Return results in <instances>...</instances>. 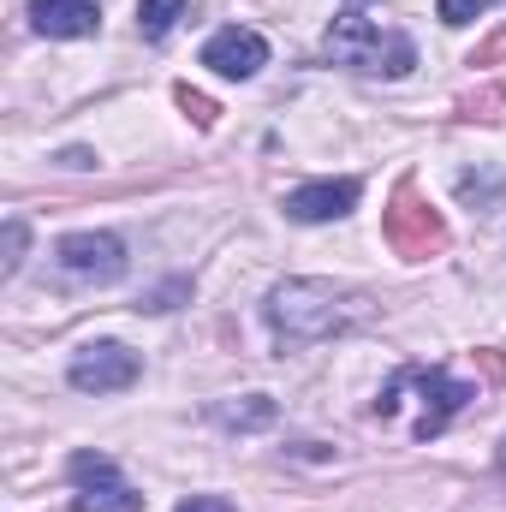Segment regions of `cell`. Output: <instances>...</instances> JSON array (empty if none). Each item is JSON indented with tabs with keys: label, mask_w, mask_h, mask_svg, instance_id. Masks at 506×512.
Listing matches in <instances>:
<instances>
[{
	"label": "cell",
	"mask_w": 506,
	"mask_h": 512,
	"mask_svg": "<svg viewBox=\"0 0 506 512\" xmlns=\"http://www.w3.org/2000/svg\"><path fill=\"white\" fill-rule=\"evenodd\" d=\"M495 108H501V84H489L483 96H471V102H465V114H471V120H495Z\"/></svg>",
	"instance_id": "cell-17"
},
{
	"label": "cell",
	"mask_w": 506,
	"mask_h": 512,
	"mask_svg": "<svg viewBox=\"0 0 506 512\" xmlns=\"http://www.w3.org/2000/svg\"><path fill=\"white\" fill-rule=\"evenodd\" d=\"M358 209V179H316V185H298L286 191V215L316 227V221H340Z\"/></svg>",
	"instance_id": "cell-8"
},
{
	"label": "cell",
	"mask_w": 506,
	"mask_h": 512,
	"mask_svg": "<svg viewBox=\"0 0 506 512\" xmlns=\"http://www.w3.org/2000/svg\"><path fill=\"white\" fill-rule=\"evenodd\" d=\"M143 376V358L120 346V340H102V346H84L78 358H72V387L78 393H120Z\"/></svg>",
	"instance_id": "cell-5"
},
{
	"label": "cell",
	"mask_w": 506,
	"mask_h": 512,
	"mask_svg": "<svg viewBox=\"0 0 506 512\" xmlns=\"http://www.w3.org/2000/svg\"><path fill=\"white\" fill-rule=\"evenodd\" d=\"M405 382H411L417 393H423V417H417V441H435V435L447 429V417H459V411H465V405L477 399L471 387H465V382H453L447 370H423V364H411V370H405Z\"/></svg>",
	"instance_id": "cell-6"
},
{
	"label": "cell",
	"mask_w": 506,
	"mask_h": 512,
	"mask_svg": "<svg viewBox=\"0 0 506 512\" xmlns=\"http://www.w3.org/2000/svg\"><path fill=\"white\" fill-rule=\"evenodd\" d=\"M203 66H215L221 78H256V72L268 66V42H262L256 30H245V24H227V30L209 36Z\"/></svg>",
	"instance_id": "cell-7"
},
{
	"label": "cell",
	"mask_w": 506,
	"mask_h": 512,
	"mask_svg": "<svg viewBox=\"0 0 506 512\" xmlns=\"http://www.w3.org/2000/svg\"><path fill=\"white\" fill-rule=\"evenodd\" d=\"M381 233H387L393 256H405V262H429V256L447 251V221H441V215H435V209L417 197V185H411V179L393 191Z\"/></svg>",
	"instance_id": "cell-3"
},
{
	"label": "cell",
	"mask_w": 506,
	"mask_h": 512,
	"mask_svg": "<svg viewBox=\"0 0 506 512\" xmlns=\"http://www.w3.org/2000/svg\"><path fill=\"white\" fill-rule=\"evenodd\" d=\"M328 60H334V66H358V72H387V78H399V72L417 66V48H411V36L381 30L376 18L346 12V18H334V30H328Z\"/></svg>",
	"instance_id": "cell-2"
},
{
	"label": "cell",
	"mask_w": 506,
	"mask_h": 512,
	"mask_svg": "<svg viewBox=\"0 0 506 512\" xmlns=\"http://www.w3.org/2000/svg\"><path fill=\"white\" fill-rule=\"evenodd\" d=\"M18 262H24V221H6V274H18Z\"/></svg>",
	"instance_id": "cell-16"
},
{
	"label": "cell",
	"mask_w": 506,
	"mask_h": 512,
	"mask_svg": "<svg viewBox=\"0 0 506 512\" xmlns=\"http://www.w3.org/2000/svg\"><path fill=\"white\" fill-rule=\"evenodd\" d=\"M501 471H506V441H501Z\"/></svg>",
	"instance_id": "cell-20"
},
{
	"label": "cell",
	"mask_w": 506,
	"mask_h": 512,
	"mask_svg": "<svg viewBox=\"0 0 506 512\" xmlns=\"http://www.w3.org/2000/svg\"><path fill=\"white\" fill-rule=\"evenodd\" d=\"M179 512H239V507L221 501V495H191V501H179Z\"/></svg>",
	"instance_id": "cell-18"
},
{
	"label": "cell",
	"mask_w": 506,
	"mask_h": 512,
	"mask_svg": "<svg viewBox=\"0 0 506 512\" xmlns=\"http://www.w3.org/2000/svg\"><path fill=\"white\" fill-rule=\"evenodd\" d=\"M215 417H221L227 429H262V423H274V399L251 393L245 405H215Z\"/></svg>",
	"instance_id": "cell-12"
},
{
	"label": "cell",
	"mask_w": 506,
	"mask_h": 512,
	"mask_svg": "<svg viewBox=\"0 0 506 512\" xmlns=\"http://www.w3.org/2000/svg\"><path fill=\"white\" fill-rule=\"evenodd\" d=\"M114 459L108 453H72V483H90V477H108Z\"/></svg>",
	"instance_id": "cell-14"
},
{
	"label": "cell",
	"mask_w": 506,
	"mask_h": 512,
	"mask_svg": "<svg viewBox=\"0 0 506 512\" xmlns=\"http://www.w3.org/2000/svg\"><path fill=\"white\" fill-rule=\"evenodd\" d=\"M72 512H143V495L120 483V471H108V477H90V483H78V501Z\"/></svg>",
	"instance_id": "cell-10"
},
{
	"label": "cell",
	"mask_w": 506,
	"mask_h": 512,
	"mask_svg": "<svg viewBox=\"0 0 506 512\" xmlns=\"http://www.w3.org/2000/svg\"><path fill=\"white\" fill-rule=\"evenodd\" d=\"M370 316L364 292L352 286H334V280H286L268 292V322L286 346H316V340H334L346 328H358Z\"/></svg>",
	"instance_id": "cell-1"
},
{
	"label": "cell",
	"mask_w": 506,
	"mask_h": 512,
	"mask_svg": "<svg viewBox=\"0 0 506 512\" xmlns=\"http://www.w3.org/2000/svg\"><path fill=\"white\" fill-rule=\"evenodd\" d=\"M179 18H185V0H137V30H143L149 42H161Z\"/></svg>",
	"instance_id": "cell-11"
},
{
	"label": "cell",
	"mask_w": 506,
	"mask_h": 512,
	"mask_svg": "<svg viewBox=\"0 0 506 512\" xmlns=\"http://www.w3.org/2000/svg\"><path fill=\"white\" fill-rule=\"evenodd\" d=\"M489 60H506V30H495V36L471 54V66H489Z\"/></svg>",
	"instance_id": "cell-19"
},
{
	"label": "cell",
	"mask_w": 506,
	"mask_h": 512,
	"mask_svg": "<svg viewBox=\"0 0 506 512\" xmlns=\"http://www.w3.org/2000/svg\"><path fill=\"white\" fill-rule=\"evenodd\" d=\"M60 268L72 274V280H84V286H108V280H120L126 274V245L114 239V233H66L60 245Z\"/></svg>",
	"instance_id": "cell-4"
},
{
	"label": "cell",
	"mask_w": 506,
	"mask_h": 512,
	"mask_svg": "<svg viewBox=\"0 0 506 512\" xmlns=\"http://www.w3.org/2000/svg\"><path fill=\"white\" fill-rule=\"evenodd\" d=\"M173 102H179V108H185V114H191V126H215V114H221V108H215V102H209V96H197V90H191V84H179V90H173Z\"/></svg>",
	"instance_id": "cell-13"
},
{
	"label": "cell",
	"mask_w": 506,
	"mask_h": 512,
	"mask_svg": "<svg viewBox=\"0 0 506 512\" xmlns=\"http://www.w3.org/2000/svg\"><path fill=\"white\" fill-rule=\"evenodd\" d=\"M30 24L42 36H96L102 6L96 0H30Z\"/></svg>",
	"instance_id": "cell-9"
},
{
	"label": "cell",
	"mask_w": 506,
	"mask_h": 512,
	"mask_svg": "<svg viewBox=\"0 0 506 512\" xmlns=\"http://www.w3.org/2000/svg\"><path fill=\"white\" fill-rule=\"evenodd\" d=\"M483 6H489V0H441V24H453V30H459V24H471Z\"/></svg>",
	"instance_id": "cell-15"
}]
</instances>
